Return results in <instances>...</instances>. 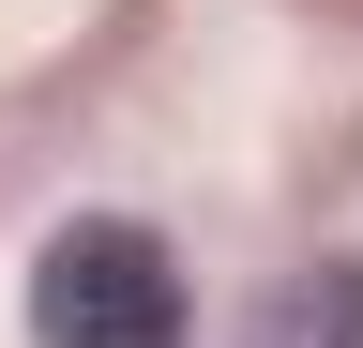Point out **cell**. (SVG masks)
I'll return each mask as SVG.
<instances>
[{
	"label": "cell",
	"instance_id": "6da1fadb",
	"mask_svg": "<svg viewBox=\"0 0 363 348\" xmlns=\"http://www.w3.org/2000/svg\"><path fill=\"white\" fill-rule=\"evenodd\" d=\"M30 348H182V273H167V242L121 228V212L61 228L45 273H30Z\"/></svg>",
	"mask_w": 363,
	"mask_h": 348
},
{
	"label": "cell",
	"instance_id": "7a4b0ae2",
	"mask_svg": "<svg viewBox=\"0 0 363 348\" xmlns=\"http://www.w3.org/2000/svg\"><path fill=\"white\" fill-rule=\"evenodd\" d=\"M257 348H363V273H348V257H318V273L257 288Z\"/></svg>",
	"mask_w": 363,
	"mask_h": 348
}]
</instances>
